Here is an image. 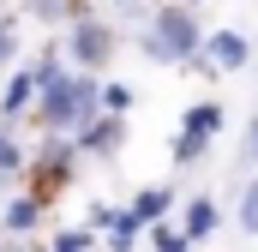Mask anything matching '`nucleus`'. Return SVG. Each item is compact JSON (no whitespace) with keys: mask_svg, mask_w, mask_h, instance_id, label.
Returning <instances> with one entry per match:
<instances>
[{"mask_svg":"<svg viewBox=\"0 0 258 252\" xmlns=\"http://www.w3.org/2000/svg\"><path fill=\"white\" fill-rule=\"evenodd\" d=\"M138 240H144V222L132 216L126 204H114L108 222H102V246H108V252H138Z\"/></svg>","mask_w":258,"mask_h":252,"instance_id":"ddd939ff","label":"nucleus"},{"mask_svg":"<svg viewBox=\"0 0 258 252\" xmlns=\"http://www.w3.org/2000/svg\"><path fill=\"white\" fill-rule=\"evenodd\" d=\"M0 246H6V234H0Z\"/></svg>","mask_w":258,"mask_h":252,"instance_id":"bb28decb","label":"nucleus"},{"mask_svg":"<svg viewBox=\"0 0 258 252\" xmlns=\"http://www.w3.org/2000/svg\"><path fill=\"white\" fill-rule=\"evenodd\" d=\"M222 126H228V108H222L216 96H198V102L180 108V132L198 138V144H216V138H222Z\"/></svg>","mask_w":258,"mask_h":252,"instance_id":"9d476101","label":"nucleus"},{"mask_svg":"<svg viewBox=\"0 0 258 252\" xmlns=\"http://www.w3.org/2000/svg\"><path fill=\"white\" fill-rule=\"evenodd\" d=\"M204 48V24H198V6L186 0H150L144 6V24H138V54L150 66H186Z\"/></svg>","mask_w":258,"mask_h":252,"instance_id":"f03ea898","label":"nucleus"},{"mask_svg":"<svg viewBox=\"0 0 258 252\" xmlns=\"http://www.w3.org/2000/svg\"><path fill=\"white\" fill-rule=\"evenodd\" d=\"M240 156H246V162H258V114L246 120V144H240Z\"/></svg>","mask_w":258,"mask_h":252,"instance_id":"412c9836","label":"nucleus"},{"mask_svg":"<svg viewBox=\"0 0 258 252\" xmlns=\"http://www.w3.org/2000/svg\"><path fill=\"white\" fill-rule=\"evenodd\" d=\"M0 198H6V180H0Z\"/></svg>","mask_w":258,"mask_h":252,"instance_id":"393cba45","label":"nucleus"},{"mask_svg":"<svg viewBox=\"0 0 258 252\" xmlns=\"http://www.w3.org/2000/svg\"><path fill=\"white\" fill-rule=\"evenodd\" d=\"M60 48H66V60L84 66V72H108L114 54L126 48V36H120V24H114V18H102L96 6H84V12L60 30Z\"/></svg>","mask_w":258,"mask_h":252,"instance_id":"20e7f679","label":"nucleus"},{"mask_svg":"<svg viewBox=\"0 0 258 252\" xmlns=\"http://www.w3.org/2000/svg\"><path fill=\"white\" fill-rule=\"evenodd\" d=\"M84 6H96V0H18V18H30L42 30H66Z\"/></svg>","mask_w":258,"mask_h":252,"instance_id":"f8f14e48","label":"nucleus"},{"mask_svg":"<svg viewBox=\"0 0 258 252\" xmlns=\"http://www.w3.org/2000/svg\"><path fill=\"white\" fill-rule=\"evenodd\" d=\"M186 234H192V246H204V240H216L222 234V204L210 198V192H192L186 204H180V216H174Z\"/></svg>","mask_w":258,"mask_h":252,"instance_id":"1a4fd4ad","label":"nucleus"},{"mask_svg":"<svg viewBox=\"0 0 258 252\" xmlns=\"http://www.w3.org/2000/svg\"><path fill=\"white\" fill-rule=\"evenodd\" d=\"M24 246H30V252H48V240H24Z\"/></svg>","mask_w":258,"mask_h":252,"instance_id":"b1692460","label":"nucleus"},{"mask_svg":"<svg viewBox=\"0 0 258 252\" xmlns=\"http://www.w3.org/2000/svg\"><path fill=\"white\" fill-rule=\"evenodd\" d=\"M102 246V234L90 228V222H78V228H54L48 234V252H96Z\"/></svg>","mask_w":258,"mask_h":252,"instance_id":"f3484780","label":"nucleus"},{"mask_svg":"<svg viewBox=\"0 0 258 252\" xmlns=\"http://www.w3.org/2000/svg\"><path fill=\"white\" fill-rule=\"evenodd\" d=\"M108 210H114V204H108V198H90V210H84V222H90V228H96V234H102V222H108Z\"/></svg>","mask_w":258,"mask_h":252,"instance_id":"aec40b11","label":"nucleus"},{"mask_svg":"<svg viewBox=\"0 0 258 252\" xmlns=\"http://www.w3.org/2000/svg\"><path fill=\"white\" fill-rule=\"evenodd\" d=\"M0 6H6V0H0Z\"/></svg>","mask_w":258,"mask_h":252,"instance_id":"cd10ccee","label":"nucleus"},{"mask_svg":"<svg viewBox=\"0 0 258 252\" xmlns=\"http://www.w3.org/2000/svg\"><path fill=\"white\" fill-rule=\"evenodd\" d=\"M24 60V42H18V12L12 6H0V72L6 66H18Z\"/></svg>","mask_w":258,"mask_h":252,"instance_id":"a211bd4d","label":"nucleus"},{"mask_svg":"<svg viewBox=\"0 0 258 252\" xmlns=\"http://www.w3.org/2000/svg\"><path fill=\"white\" fill-rule=\"evenodd\" d=\"M186 6H204V0H186Z\"/></svg>","mask_w":258,"mask_h":252,"instance_id":"a878e982","label":"nucleus"},{"mask_svg":"<svg viewBox=\"0 0 258 252\" xmlns=\"http://www.w3.org/2000/svg\"><path fill=\"white\" fill-rule=\"evenodd\" d=\"M42 222H48V204L30 186H18V192L0 198V234L6 240H30V234H42Z\"/></svg>","mask_w":258,"mask_h":252,"instance_id":"0eeeda50","label":"nucleus"},{"mask_svg":"<svg viewBox=\"0 0 258 252\" xmlns=\"http://www.w3.org/2000/svg\"><path fill=\"white\" fill-rule=\"evenodd\" d=\"M30 102H36V72H30V60L6 66L0 72V120H30Z\"/></svg>","mask_w":258,"mask_h":252,"instance_id":"6e6552de","label":"nucleus"},{"mask_svg":"<svg viewBox=\"0 0 258 252\" xmlns=\"http://www.w3.org/2000/svg\"><path fill=\"white\" fill-rule=\"evenodd\" d=\"M114 6H120V12H144L150 0H114Z\"/></svg>","mask_w":258,"mask_h":252,"instance_id":"4be33fe9","label":"nucleus"},{"mask_svg":"<svg viewBox=\"0 0 258 252\" xmlns=\"http://www.w3.org/2000/svg\"><path fill=\"white\" fill-rule=\"evenodd\" d=\"M90 114H102V72L66 66L48 84H36V102H30L36 132H78Z\"/></svg>","mask_w":258,"mask_h":252,"instance_id":"f257e3e1","label":"nucleus"},{"mask_svg":"<svg viewBox=\"0 0 258 252\" xmlns=\"http://www.w3.org/2000/svg\"><path fill=\"white\" fill-rule=\"evenodd\" d=\"M126 210L144 222V228H150L156 216H174V210H180V192L168 186V180H150V186H138V192L126 198Z\"/></svg>","mask_w":258,"mask_h":252,"instance_id":"9b49d317","label":"nucleus"},{"mask_svg":"<svg viewBox=\"0 0 258 252\" xmlns=\"http://www.w3.org/2000/svg\"><path fill=\"white\" fill-rule=\"evenodd\" d=\"M204 60L216 66V78H234V72H246L258 54V42L246 30H234V24H216V30H204V48H198Z\"/></svg>","mask_w":258,"mask_h":252,"instance_id":"423d86ee","label":"nucleus"},{"mask_svg":"<svg viewBox=\"0 0 258 252\" xmlns=\"http://www.w3.org/2000/svg\"><path fill=\"white\" fill-rule=\"evenodd\" d=\"M132 102H138V90L126 78H102V108L108 114H132Z\"/></svg>","mask_w":258,"mask_h":252,"instance_id":"6ab92c4d","label":"nucleus"},{"mask_svg":"<svg viewBox=\"0 0 258 252\" xmlns=\"http://www.w3.org/2000/svg\"><path fill=\"white\" fill-rule=\"evenodd\" d=\"M126 132H132L126 114H108V108H102V114H90V120L72 132V144L84 150V162H114V156L126 150Z\"/></svg>","mask_w":258,"mask_h":252,"instance_id":"39448f33","label":"nucleus"},{"mask_svg":"<svg viewBox=\"0 0 258 252\" xmlns=\"http://www.w3.org/2000/svg\"><path fill=\"white\" fill-rule=\"evenodd\" d=\"M0 252H30V246H24V240H6V246H0Z\"/></svg>","mask_w":258,"mask_h":252,"instance_id":"5701e85b","label":"nucleus"},{"mask_svg":"<svg viewBox=\"0 0 258 252\" xmlns=\"http://www.w3.org/2000/svg\"><path fill=\"white\" fill-rule=\"evenodd\" d=\"M144 246H150V252H198V246H192V234H186L174 216H156V222L144 228Z\"/></svg>","mask_w":258,"mask_h":252,"instance_id":"2eb2a0df","label":"nucleus"},{"mask_svg":"<svg viewBox=\"0 0 258 252\" xmlns=\"http://www.w3.org/2000/svg\"><path fill=\"white\" fill-rule=\"evenodd\" d=\"M78 168H84V150L72 144V132H42V138L30 144V162H24V180H18V186H30L48 210H54V198L78 180Z\"/></svg>","mask_w":258,"mask_h":252,"instance_id":"7ed1b4c3","label":"nucleus"},{"mask_svg":"<svg viewBox=\"0 0 258 252\" xmlns=\"http://www.w3.org/2000/svg\"><path fill=\"white\" fill-rule=\"evenodd\" d=\"M234 228H240L246 240H258V174L240 180V192H234Z\"/></svg>","mask_w":258,"mask_h":252,"instance_id":"dca6fc26","label":"nucleus"},{"mask_svg":"<svg viewBox=\"0 0 258 252\" xmlns=\"http://www.w3.org/2000/svg\"><path fill=\"white\" fill-rule=\"evenodd\" d=\"M24 162H30V144L18 138V120H0V180L18 186L24 180Z\"/></svg>","mask_w":258,"mask_h":252,"instance_id":"4468645a","label":"nucleus"}]
</instances>
